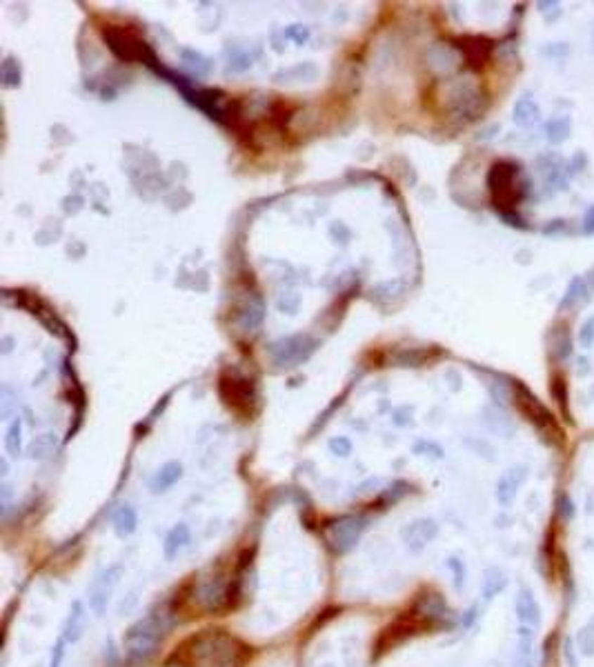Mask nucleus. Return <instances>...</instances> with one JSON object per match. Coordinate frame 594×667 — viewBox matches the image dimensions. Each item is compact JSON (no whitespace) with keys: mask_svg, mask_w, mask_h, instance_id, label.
<instances>
[{"mask_svg":"<svg viewBox=\"0 0 594 667\" xmlns=\"http://www.w3.org/2000/svg\"><path fill=\"white\" fill-rule=\"evenodd\" d=\"M165 619L150 611L147 616L134 621L123 634V649L131 661H147L156 654L165 638Z\"/></svg>","mask_w":594,"mask_h":667,"instance_id":"nucleus-1","label":"nucleus"},{"mask_svg":"<svg viewBox=\"0 0 594 667\" xmlns=\"http://www.w3.org/2000/svg\"><path fill=\"white\" fill-rule=\"evenodd\" d=\"M490 192L498 209H515L523 194L519 167L512 165V162H496L490 171Z\"/></svg>","mask_w":594,"mask_h":667,"instance_id":"nucleus-2","label":"nucleus"},{"mask_svg":"<svg viewBox=\"0 0 594 667\" xmlns=\"http://www.w3.org/2000/svg\"><path fill=\"white\" fill-rule=\"evenodd\" d=\"M366 529L368 519H363V516H341V519L325 525L323 538H325V545L334 554H347L361 540Z\"/></svg>","mask_w":594,"mask_h":667,"instance_id":"nucleus-3","label":"nucleus"},{"mask_svg":"<svg viewBox=\"0 0 594 667\" xmlns=\"http://www.w3.org/2000/svg\"><path fill=\"white\" fill-rule=\"evenodd\" d=\"M123 571L125 567L120 563H114V565H107L103 571H98L96 578L91 581V585L87 588V607L93 616H105L107 607H110V601L112 596L118 588L120 578H123Z\"/></svg>","mask_w":594,"mask_h":667,"instance_id":"nucleus-4","label":"nucleus"},{"mask_svg":"<svg viewBox=\"0 0 594 667\" xmlns=\"http://www.w3.org/2000/svg\"><path fill=\"white\" fill-rule=\"evenodd\" d=\"M314 349V340H309L307 336H290V338H280L269 347L272 351V358L278 367H292L294 363L305 361Z\"/></svg>","mask_w":594,"mask_h":667,"instance_id":"nucleus-5","label":"nucleus"},{"mask_svg":"<svg viewBox=\"0 0 594 667\" xmlns=\"http://www.w3.org/2000/svg\"><path fill=\"white\" fill-rule=\"evenodd\" d=\"M439 534V525L432 519H416L401 532L403 545L410 554H421Z\"/></svg>","mask_w":594,"mask_h":667,"instance_id":"nucleus-6","label":"nucleus"},{"mask_svg":"<svg viewBox=\"0 0 594 667\" xmlns=\"http://www.w3.org/2000/svg\"><path fill=\"white\" fill-rule=\"evenodd\" d=\"M87 605L83 601H74L70 605V611H67V619L63 623V638L70 645L78 643L83 638V632L87 628Z\"/></svg>","mask_w":594,"mask_h":667,"instance_id":"nucleus-7","label":"nucleus"},{"mask_svg":"<svg viewBox=\"0 0 594 667\" xmlns=\"http://www.w3.org/2000/svg\"><path fill=\"white\" fill-rule=\"evenodd\" d=\"M192 543V529L187 523H176L174 525L165 540H163V556L165 561H174V558H179L187 548H190Z\"/></svg>","mask_w":594,"mask_h":667,"instance_id":"nucleus-8","label":"nucleus"},{"mask_svg":"<svg viewBox=\"0 0 594 667\" xmlns=\"http://www.w3.org/2000/svg\"><path fill=\"white\" fill-rule=\"evenodd\" d=\"M181 479H183V465H181V462H176V460H169L152 476L150 489L154 494H163V492H167V489H172L174 485H176Z\"/></svg>","mask_w":594,"mask_h":667,"instance_id":"nucleus-9","label":"nucleus"},{"mask_svg":"<svg viewBox=\"0 0 594 667\" xmlns=\"http://www.w3.org/2000/svg\"><path fill=\"white\" fill-rule=\"evenodd\" d=\"M515 607H517V616L519 621L525 625V628H534L541 619L538 614V605H536V598L532 594V590L528 588H521L519 594H517V601H515Z\"/></svg>","mask_w":594,"mask_h":667,"instance_id":"nucleus-10","label":"nucleus"},{"mask_svg":"<svg viewBox=\"0 0 594 667\" xmlns=\"http://www.w3.org/2000/svg\"><path fill=\"white\" fill-rule=\"evenodd\" d=\"M112 525H114V532L118 538H127L136 532L138 527V514L131 505H120L116 512H114V519H112Z\"/></svg>","mask_w":594,"mask_h":667,"instance_id":"nucleus-11","label":"nucleus"},{"mask_svg":"<svg viewBox=\"0 0 594 667\" xmlns=\"http://www.w3.org/2000/svg\"><path fill=\"white\" fill-rule=\"evenodd\" d=\"M5 449L11 458H18L22 452V420L20 416H16L7 427V436H5Z\"/></svg>","mask_w":594,"mask_h":667,"instance_id":"nucleus-12","label":"nucleus"},{"mask_svg":"<svg viewBox=\"0 0 594 667\" xmlns=\"http://www.w3.org/2000/svg\"><path fill=\"white\" fill-rule=\"evenodd\" d=\"M503 588H505V576H503V571H501V569L492 567V569L485 571L483 583H481V594H483L485 601H490V598H494V596H496L498 592H501Z\"/></svg>","mask_w":594,"mask_h":667,"instance_id":"nucleus-13","label":"nucleus"},{"mask_svg":"<svg viewBox=\"0 0 594 667\" xmlns=\"http://www.w3.org/2000/svg\"><path fill=\"white\" fill-rule=\"evenodd\" d=\"M53 436L51 434H43V436H38V439H34V443H32V447H30V454H32V458H45V456H49L51 452H53Z\"/></svg>","mask_w":594,"mask_h":667,"instance_id":"nucleus-14","label":"nucleus"},{"mask_svg":"<svg viewBox=\"0 0 594 667\" xmlns=\"http://www.w3.org/2000/svg\"><path fill=\"white\" fill-rule=\"evenodd\" d=\"M579 647H581L586 656L594 654V621H590L581 630V634H579Z\"/></svg>","mask_w":594,"mask_h":667,"instance_id":"nucleus-15","label":"nucleus"},{"mask_svg":"<svg viewBox=\"0 0 594 667\" xmlns=\"http://www.w3.org/2000/svg\"><path fill=\"white\" fill-rule=\"evenodd\" d=\"M330 452L336 454V456H349L352 454V441L345 439V436H339V439H332L330 441Z\"/></svg>","mask_w":594,"mask_h":667,"instance_id":"nucleus-16","label":"nucleus"},{"mask_svg":"<svg viewBox=\"0 0 594 667\" xmlns=\"http://www.w3.org/2000/svg\"><path fill=\"white\" fill-rule=\"evenodd\" d=\"M70 645L65 641V638L60 636L58 641H56V645H53V649H51V659H49V667H60L63 665V659H65V647Z\"/></svg>","mask_w":594,"mask_h":667,"instance_id":"nucleus-17","label":"nucleus"},{"mask_svg":"<svg viewBox=\"0 0 594 667\" xmlns=\"http://www.w3.org/2000/svg\"><path fill=\"white\" fill-rule=\"evenodd\" d=\"M448 567H452V571H454V585H456V590H461V585H463V576H465L463 565L458 563V558H450V561H448Z\"/></svg>","mask_w":594,"mask_h":667,"instance_id":"nucleus-18","label":"nucleus"}]
</instances>
